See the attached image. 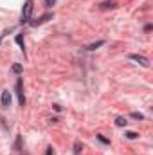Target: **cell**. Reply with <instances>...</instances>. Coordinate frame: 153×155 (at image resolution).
Instances as JSON below:
<instances>
[{
  "label": "cell",
  "mask_w": 153,
  "mask_h": 155,
  "mask_svg": "<svg viewBox=\"0 0 153 155\" xmlns=\"http://www.w3.org/2000/svg\"><path fill=\"white\" fill-rule=\"evenodd\" d=\"M45 155H54V150H52V148L49 146V148H47V153H45Z\"/></svg>",
  "instance_id": "18"
},
{
  "label": "cell",
  "mask_w": 153,
  "mask_h": 155,
  "mask_svg": "<svg viewBox=\"0 0 153 155\" xmlns=\"http://www.w3.org/2000/svg\"><path fill=\"white\" fill-rule=\"evenodd\" d=\"M52 13H45V15H41L40 18H36V20H31L29 22V25L31 27H38V25H41V24H45V22H49V20H52Z\"/></svg>",
  "instance_id": "3"
},
{
  "label": "cell",
  "mask_w": 153,
  "mask_h": 155,
  "mask_svg": "<svg viewBox=\"0 0 153 155\" xmlns=\"http://www.w3.org/2000/svg\"><path fill=\"white\" fill-rule=\"evenodd\" d=\"M130 60H132V61H137V63L142 65V67H148V65H150V60H148L146 56H142V54H130Z\"/></svg>",
  "instance_id": "4"
},
{
  "label": "cell",
  "mask_w": 153,
  "mask_h": 155,
  "mask_svg": "<svg viewBox=\"0 0 153 155\" xmlns=\"http://www.w3.org/2000/svg\"><path fill=\"white\" fill-rule=\"evenodd\" d=\"M97 139H99V141H101L103 144H110V139H106V137H105L103 134H97Z\"/></svg>",
  "instance_id": "12"
},
{
  "label": "cell",
  "mask_w": 153,
  "mask_h": 155,
  "mask_svg": "<svg viewBox=\"0 0 153 155\" xmlns=\"http://www.w3.org/2000/svg\"><path fill=\"white\" fill-rule=\"evenodd\" d=\"M101 45H105V41H103V40H97V41H94V43L86 45V51H96V49H97V47H101Z\"/></svg>",
  "instance_id": "7"
},
{
  "label": "cell",
  "mask_w": 153,
  "mask_h": 155,
  "mask_svg": "<svg viewBox=\"0 0 153 155\" xmlns=\"http://www.w3.org/2000/svg\"><path fill=\"white\" fill-rule=\"evenodd\" d=\"M115 7V2H103L101 4V9H112Z\"/></svg>",
  "instance_id": "10"
},
{
  "label": "cell",
  "mask_w": 153,
  "mask_h": 155,
  "mask_svg": "<svg viewBox=\"0 0 153 155\" xmlns=\"http://www.w3.org/2000/svg\"><path fill=\"white\" fill-rule=\"evenodd\" d=\"M58 0H45V7H52Z\"/></svg>",
  "instance_id": "16"
},
{
  "label": "cell",
  "mask_w": 153,
  "mask_h": 155,
  "mask_svg": "<svg viewBox=\"0 0 153 155\" xmlns=\"http://www.w3.org/2000/svg\"><path fill=\"white\" fill-rule=\"evenodd\" d=\"M9 31H11V29H5V31H4V35H0V43H2V40H4L5 35H9Z\"/></svg>",
  "instance_id": "17"
},
{
  "label": "cell",
  "mask_w": 153,
  "mask_h": 155,
  "mask_svg": "<svg viewBox=\"0 0 153 155\" xmlns=\"http://www.w3.org/2000/svg\"><path fill=\"white\" fill-rule=\"evenodd\" d=\"M33 9H34V0H25L24 9H22V18H20V22H22V24H29V22H31Z\"/></svg>",
  "instance_id": "1"
},
{
  "label": "cell",
  "mask_w": 153,
  "mask_h": 155,
  "mask_svg": "<svg viewBox=\"0 0 153 155\" xmlns=\"http://www.w3.org/2000/svg\"><path fill=\"white\" fill-rule=\"evenodd\" d=\"M115 124H117V126H126L128 121H126V117H117V119H115Z\"/></svg>",
  "instance_id": "9"
},
{
  "label": "cell",
  "mask_w": 153,
  "mask_h": 155,
  "mask_svg": "<svg viewBox=\"0 0 153 155\" xmlns=\"http://www.w3.org/2000/svg\"><path fill=\"white\" fill-rule=\"evenodd\" d=\"M124 135H126V139H132V141H133V139H137V137H139V134H135V132H126V134H124Z\"/></svg>",
  "instance_id": "11"
},
{
  "label": "cell",
  "mask_w": 153,
  "mask_h": 155,
  "mask_svg": "<svg viewBox=\"0 0 153 155\" xmlns=\"http://www.w3.org/2000/svg\"><path fill=\"white\" fill-rule=\"evenodd\" d=\"M13 72H15V74H20V72H22V65H20V63H15V65H13Z\"/></svg>",
  "instance_id": "13"
},
{
  "label": "cell",
  "mask_w": 153,
  "mask_h": 155,
  "mask_svg": "<svg viewBox=\"0 0 153 155\" xmlns=\"http://www.w3.org/2000/svg\"><path fill=\"white\" fill-rule=\"evenodd\" d=\"M132 117H133V119H139V121H142V119H144V116H142L141 112H132Z\"/></svg>",
  "instance_id": "14"
},
{
  "label": "cell",
  "mask_w": 153,
  "mask_h": 155,
  "mask_svg": "<svg viewBox=\"0 0 153 155\" xmlns=\"http://www.w3.org/2000/svg\"><path fill=\"white\" fill-rule=\"evenodd\" d=\"M15 90H16V97H18L20 107H24V105H25V96H24V79H22V78L16 79V87H15Z\"/></svg>",
  "instance_id": "2"
},
{
  "label": "cell",
  "mask_w": 153,
  "mask_h": 155,
  "mask_svg": "<svg viewBox=\"0 0 153 155\" xmlns=\"http://www.w3.org/2000/svg\"><path fill=\"white\" fill-rule=\"evenodd\" d=\"M81 150H83V146H81L79 143H76V144H74V153L79 155V153H81Z\"/></svg>",
  "instance_id": "15"
},
{
  "label": "cell",
  "mask_w": 153,
  "mask_h": 155,
  "mask_svg": "<svg viewBox=\"0 0 153 155\" xmlns=\"http://www.w3.org/2000/svg\"><path fill=\"white\" fill-rule=\"evenodd\" d=\"M15 150H16V152H22V135H16V141H15Z\"/></svg>",
  "instance_id": "8"
},
{
  "label": "cell",
  "mask_w": 153,
  "mask_h": 155,
  "mask_svg": "<svg viewBox=\"0 0 153 155\" xmlns=\"http://www.w3.org/2000/svg\"><path fill=\"white\" fill-rule=\"evenodd\" d=\"M0 101H2V107H4V108H9V105H11V92H9V90H2Z\"/></svg>",
  "instance_id": "5"
},
{
  "label": "cell",
  "mask_w": 153,
  "mask_h": 155,
  "mask_svg": "<svg viewBox=\"0 0 153 155\" xmlns=\"http://www.w3.org/2000/svg\"><path fill=\"white\" fill-rule=\"evenodd\" d=\"M15 41L20 45V49H22V52L25 54V43H24V36H22V33H18L16 35V38H15Z\"/></svg>",
  "instance_id": "6"
}]
</instances>
